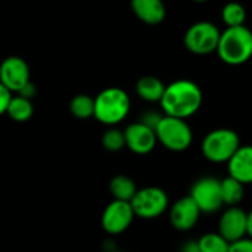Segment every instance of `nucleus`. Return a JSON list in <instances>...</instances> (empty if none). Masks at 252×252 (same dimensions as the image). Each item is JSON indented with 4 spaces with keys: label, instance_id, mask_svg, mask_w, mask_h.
Segmentation results:
<instances>
[{
    "label": "nucleus",
    "instance_id": "nucleus-18",
    "mask_svg": "<svg viewBox=\"0 0 252 252\" xmlns=\"http://www.w3.org/2000/svg\"><path fill=\"white\" fill-rule=\"evenodd\" d=\"M136 190H137V186H136L134 180L128 176L120 174V176L112 177L109 182V192H111L112 198L117 201L130 202L131 198L134 196Z\"/></svg>",
    "mask_w": 252,
    "mask_h": 252
},
{
    "label": "nucleus",
    "instance_id": "nucleus-20",
    "mask_svg": "<svg viewBox=\"0 0 252 252\" xmlns=\"http://www.w3.org/2000/svg\"><path fill=\"white\" fill-rule=\"evenodd\" d=\"M69 112L78 120H89L94 112V100L89 94H77L69 102Z\"/></svg>",
    "mask_w": 252,
    "mask_h": 252
},
{
    "label": "nucleus",
    "instance_id": "nucleus-9",
    "mask_svg": "<svg viewBox=\"0 0 252 252\" xmlns=\"http://www.w3.org/2000/svg\"><path fill=\"white\" fill-rule=\"evenodd\" d=\"M189 196L193 199L201 214H214L223 207L220 193V180L216 177H201L192 188Z\"/></svg>",
    "mask_w": 252,
    "mask_h": 252
},
{
    "label": "nucleus",
    "instance_id": "nucleus-26",
    "mask_svg": "<svg viewBox=\"0 0 252 252\" xmlns=\"http://www.w3.org/2000/svg\"><path fill=\"white\" fill-rule=\"evenodd\" d=\"M12 97V93L0 83V117L6 114V108L9 105V100Z\"/></svg>",
    "mask_w": 252,
    "mask_h": 252
},
{
    "label": "nucleus",
    "instance_id": "nucleus-17",
    "mask_svg": "<svg viewBox=\"0 0 252 252\" xmlns=\"http://www.w3.org/2000/svg\"><path fill=\"white\" fill-rule=\"evenodd\" d=\"M220 193L223 205L227 207H238L245 196V186L232 177H226L220 180Z\"/></svg>",
    "mask_w": 252,
    "mask_h": 252
},
{
    "label": "nucleus",
    "instance_id": "nucleus-30",
    "mask_svg": "<svg viewBox=\"0 0 252 252\" xmlns=\"http://www.w3.org/2000/svg\"><path fill=\"white\" fill-rule=\"evenodd\" d=\"M112 252H127V251H118V250H114Z\"/></svg>",
    "mask_w": 252,
    "mask_h": 252
},
{
    "label": "nucleus",
    "instance_id": "nucleus-15",
    "mask_svg": "<svg viewBox=\"0 0 252 252\" xmlns=\"http://www.w3.org/2000/svg\"><path fill=\"white\" fill-rule=\"evenodd\" d=\"M130 6L136 18L146 25H159L167 16L162 0H131Z\"/></svg>",
    "mask_w": 252,
    "mask_h": 252
},
{
    "label": "nucleus",
    "instance_id": "nucleus-5",
    "mask_svg": "<svg viewBox=\"0 0 252 252\" xmlns=\"http://www.w3.org/2000/svg\"><path fill=\"white\" fill-rule=\"evenodd\" d=\"M239 146L241 139L235 130L216 128L204 137L201 143V152L207 161L214 164H224L239 149Z\"/></svg>",
    "mask_w": 252,
    "mask_h": 252
},
{
    "label": "nucleus",
    "instance_id": "nucleus-11",
    "mask_svg": "<svg viewBox=\"0 0 252 252\" xmlns=\"http://www.w3.org/2000/svg\"><path fill=\"white\" fill-rule=\"evenodd\" d=\"M30 80V66L19 56H7L0 63V83L13 94L18 93Z\"/></svg>",
    "mask_w": 252,
    "mask_h": 252
},
{
    "label": "nucleus",
    "instance_id": "nucleus-24",
    "mask_svg": "<svg viewBox=\"0 0 252 252\" xmlns=\"http://www.w3.org/2000/svg\"><path fill=\"white\" fill-rule=\"evenodd\" d=\"M227 252H252V241L250 238H244L229 244Z\"/></svg>",
    "mask_w": 252,
    "mask_h": 252
},
{
    "label": "nucleus",
    "instance_id": "nucleus-13",
    "mask_svg": "<svg viewBox=\"0 0 252 252\" xmlns=\"http://www.w3.org/2000/svg\"><path fill=\"white\" fill-rule=\"evenodd\" d=\"M199 217L201 211L189 195L177 199L170 208V223L179 232L192 230L198 224Z\"/></svg>",
    "mask_w": 252,
    "mask_h": 252
},
{
    "label": "nucleus",
    "instance_id": "nucleus-12",
    "mask_svg": "<svg viewBox=\"0 0 252 252\" xmlns=\"http://www.w3.org/2000/svg\"><path fill=\"white\" fill-rule=\"evenodd\" d=\"M123 131H124L126 148L136 155L151 154L158 143L157 136H155V130L145 126L140 121L128 124Z\"/></svg>",
    "mask_w": 252,
    "mask_h": 252
},
{
    "label": "nucleus",
    "instance_id": "nucleus-16",
    "mask_svg": "<svg viewBox=\"0 0 252 252\" xmlns=\"http://www.w3.org/2000/svg\"><path fill=\"white\" fill-rule=\"evenodd\" d=\"M165 84L154 75H145L142 78H139V81L136 83V93L137 96L149 103H159L162 93H164Z\"/></svg>",
    "mask_w": 252,
    "mask_h": 252
},
{
    "label": "nucleus",
    "instance_id": "nucleus-14",
    "mask_svg": "<svg viewBox=\"0 0 252 252\" xmlns=\"http://www.w3.org/2000/svg\"><path fill=\"white\" fill-rule=\"evenodd\" d=\"M229 177L238 180L239 183L251 185L252 182V148L248 145H241L239 149L226 162Z\"/></svg>",
    "mask_w": 252,
    "mask_h": 252
},
{
    "label": "nucleus",
    "instance_id": "nucleus-27",
    "mask_svg": "<svg viewBox=\"0 0 252 252\" xmlns=\"http://www.w3.org/2000/svg\"><path fill=\"white\" fill-rule=\"evenodd\" d=\"M16 94H19V96H22V97H27V99H32L34 97V94H35V86L31 83V81H28Z\"/></svg>",
    "mask_w": 252,
    "mask_h": 252
},
{
    "label": "nucleus",
    "instance_id": "nucleus-21",
    "mask_svg": "<svg viewBox=\"0 0 252 252\" xmlns=\"http://www.w3.org/2000/svg\"><path fill=\"white\" fill-rule=\"evenodd\" d=\"M221 19H223V22H224V25L227 28L229 27H241V25H245L247 10L238 1L226 3L223 6V9H221Z\"/></svg>",
    "mask_w": 252,
    "mask_h": 252
},
{
    "label": "nucleus",
    "instance_id": "nucleus-22",
    "mask_svg": "<svg viewBox=\"0 0 252 252\" xmlns=\"http://www.w3.org/2000/svg\"><path fill=\"white\" fill-rule=\"evenodd\" d=\"M198 247L199 252H227L229 250V242L216 232L205 233L198 239Z\"/></svg>",
    "mask_w": 252,
    "mask_h": 252
},
{
    "label": "nucleus",
    "instance_id": "nucleus-6",
    "mask_svg": "<svg viewBox=\"0 0 252 252\" xmlns=\"http://www.w3.org/2000/svg\"><path fill=\"white\" fill-rule=\"evenodd\" d=\"M134 217L142 220H154L161 217L170 208V199L164 189L148 186L137 189L130 201Z\"/></svg>",
    "mask_w": 252,
    "mask_h": 252
},
{
    "label": "nucleus",
    "instance_id": "nucleus-28",
    "mask_svg": "<svg viewBox=\"0 0 252 252\" xmlns=\"http://www.w3.org/2000/svg\"><path fill=\"white\" fill-rule=\"evenodd\" d=\"M182 252H199L198 241H189L182 245Z\"/></svg>",
    "mask_w": 252,
    "mask_h": 252
},
{
    "label": "nucleus",
    "instance_id": "nucleus-23",
    "mask_svg": "<svg viewBox=\"0 0 252 252\" xmlns=\"http://www.w3.org/2000/svg\"><path fill=\"white\" fill-rule=\"evenodd\" d=\"M102 146L108 152H120L123 148H126L124 131L117 127H109L102 136Z\"/></svg>",
    "mask_w": 252,
    "mask_h": 252
},
{
    "label": "nucleus",
    "instance_id": "nucleus-25",
    "mask_svg": "<svg viewBox=\"0 0 252 252\" xmlns=\"http://www.w3.org/2000/svg\"><path fill=\"white\" fill-rule=\"evenodd\" d=\"M161 117H162V115L158 114V112H155V111H148V112H145V114L142 115L140 123H143L145 126H148V127H151V128L155 130V127H157V124L159 123Z\"/></svg>",
    "mask_w": 252,
    "mask_h": 252
},
{
    "label": "nucleus",
    "instance_id": "nucleus-29",
    "mask_svg": "<svg viewBox=\"0 0 252 252\" xmlns=\"http://www.w3.org/2000/svg\"><path fill=\"white\" fill-rule=\"evenodd\" d=\"M192 1H196V3H205V1H208V0H192Z\"/></svg>",
    "mask_w": 252,
    "mask_h": 252
},
{
    "label": "nucleus",
    "instance_id": "nucleus-2",
    "mask_svg": "<svg viewBox=\"0 0 252 252\" xmlns=\"http://www.w3.org/2000/svg\"><path fill=\"white\" fill-rule=\"evenodd\" d=\"M94 100V112L93 117L108 126V127H115L120 123H123L131 108V100L130 96L126 90L120 87H108L103 89Z\"/></svg>",
    "mask_w": 252,
    "mask_h": 252
},
{
    "label": "nucleus",
    "instance_id": "nucleus-1",
    "mask_svg": "<svg viewBox=\"0 0 252 252\" xmlns=\"http://www.w3.org/2000/svg\"><path fill=\"white\" fill-rule=\"evenodd\" d=\"M204 96L199 86L192 80H176L165 86L159 100L164 115L188 120L193 117L201 105Z\"/></svg>",
    "mask_w": 252,
    "mask_h": 252
},
{
    "label": "nucleus",
    "instance_id": "nucleus-3",
    "mask_svg": "<svg viewBox=\"0 0 252 252\" xmlns=\"http://www.w3.org/2000/svg\"><path fill=\"white\" fill-rule=\"evenodd\" d=\"M216 52L227 65H242L252 56V32L245 25L229 27L220 32Z\"/></svg>",
    "mask_w": 252,
    "mask_h": 252
},
{
    "label": "nucleus",
    "instance_id": "nucleus-19",
    "mask_svg": "<svg viewBox=\"0 0 252 252\" xmlns=\"http://www.w3.org/2000/svg\"><path fill=\"white\" fill-rule=\"evenodd\" d=\"M6 114L9 115L10 120H13L16 123H25L34 114L32 102L27 97L19 96V94H15V96L12 94L9 105L6 108Z\"/></svg>",
    "mask_w": 252,
    "mask_h": 252
},
{
    "label": "nucleus",
    "instance_id": "nucleus-4",
    "mask_svg": "<svg viewBox=\"0 0 252 252\" xmlns=\"http://www.w3.org/2000/svg\"><path fill=\"white\" fill-rule=\"evenodd\" d=\"M157 142L171 152H183L193 142V131L186 120L162 115L155 127Z\"/></svg>",
    "mask_w": 252,
    "mask_h": 252
},
{
    "label": "nucleus",
    "instance_id": "nucleus-10",
    "mask_svg": "<svg viewBox=\"0 0 252 252\" xmlns=\"http://www.w3.org/2000/svg\"><path fill=\"white\" fill-rule=\"evenodd\" d=\"M134 220V213L131 210L130 202L126 201H111L103 213H102V229L111 235V236H117L124 233L133 223Z\"/></svg>",
    "mask_w": 252,
    "mask_h": 252
},
{
    "label": "nucleus",
    "instance_id": "nucleus-8",
    "mask_svg": "<svg viewBox=\"0 0 252 252\" xmlns=\"http://www.w3.org/2000/svg\"><path fill=\"white\" fill-rule=\"evenodd\" d=\"M219 233L230 244L252 235V214L241 207H229L219 220Z\"/></svg>",
    "mask_w": 252,
    "mask_h": 252
},
{
    "label": "nucleus",
    "instance_id": "nucleus-7",
    "mask_svg": "<svg viewBox=\"0 0 252 252\" xmlns=\"http://www.w3.org/2000/svg\"><path fill=\"white\" fill-rule=\"evenodd\" d=\"M219 27L211 21H198L192 24L185 34V46L193 55H210L216 52L219 38Z\"/></svg>",
    "mask_w": 252,
    "mask_h": 252
}]
</instances>
